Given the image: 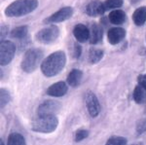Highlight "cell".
I'll return each mask as SVG.
<instances>
[{"mask_svg": "<svg viewBox=\"0 0 146 145\" xmlns=\"http://www.w3.org/2000/svg\"><path fill=\"white\" fill-rule=\"evenodd\" d=\"M0 145H4V142H3V140H2V139H0Z\"/></svg>", "mask_w": 146, "mask_h": 145, "instance_id": "4dcf8cb0", "label": "cell"}, {"mask_svg": "<svg viewBox=\"0 0 146 145\" xmlns=\"http://www.w3.org/2000/svg\"><path fill=\"white\" fill-rule=\"evenodd\" d=\"M105 10V5L103 2H101L100 0H93L90 3L87 4L86 8H85V12L88 16L91 17H98L102 14H104Z\"/></svg>", "mask_w": 146, "mask_h": 145, "instance_id": "30bf717a", "label": "cell"}, {"mask_svg": "<svg viewBox=\"0 0 146 145\" xmlns=\"http://www.w3.org/2000/svg\"><path fill=\"white\" fill-rule=\"evenodd\" d=\"M108 19L113 24H122L126 21V13L122 10H113L109 13Z\"/></svg>", "mask_w": 146, "mask_h": 145, "instance_id": "e0dca14e", "label": "cell"}, {"mask_svg": "<svg viewBox=\"0 0 146 145\" xmlns=\"http://www.w3.org/2000/svg\"><path fill=\"white\" fill-rule=\"evenodd\" d=\"M124 0H106L104 5L106 9H116L123 5Z\"/></svg>", "mask_w": 146, "mask_h": 145, "instance_id": "d4e9b609", "label": "cell"}, {"mask_svg": "<svg viewBox=\"0 0 146 145\" xmlns=\"http://www.w3.org/2000/svg\"><path fill=\"white\" fill-rule=\"evenodd\" d=\"M137 81H138V85L141 86L146 91V74H140L137 77Z\"/></svg>", "mask_w": 146, "mask_h": 145, "instance_id": "4316f807", "label": "cell"}, {"mask_svg": "<svg viewBox=\"0 0 146 145\" xmlns=\"http://www.w3.org/2000/svg\"><path fill=\"white\" fill-rule=\"evenodd\" d=\"M127 139L123 136H111L105 145H127Z\"/></svg>", "mask_w": 146, "mask_h": 145, "instance_id": "603a6c76", "label": "cell"}, {"mask_svg": "<svg viewBox=\"0 0 146 145\" xmlns=\"http://www.w3.org/2000/svg\"><path fill=\"white\" fill-rule=\"evenodd\" d=\"M83 76V72L79 69H73L69 72L67 76V84L73 88H76L81 83V79Z\"/></svg>", "mask_w": 146, "mask_h": 145, "instance_id": "9a60e30c", "label": "cell"}, {"mask_svg": "<svg viewBox=\"0 0 146 145\" xmlns=\"http://www.w3.org/2000/svg\"><path fill=\"white\" fill-rule=\"evenodd\" d=\"M133 100L137 104L143 103V102L146 101V91L141 86L139 85L136 86L135 90H133Z\"/></svg>", "mask_w": 146, "mask_h": 145, "instance_id": "ac0fdd59", "label": "cell"}, {"mask_svg": "<svg viewBox=\"0 0 146 145\" xmlns=\"http://www.w3.org/2000/svg\"><path fill=\"white\" fill-rule=\"evenodd\" d=\"M62 109V103L54 99H48L42 102L37 109V114L42 115H56Z\"/></svg>", "mask_w": 146, "mask_h": 145, "instance_id": "52a82bcc", "label": "cell"}, {"mask_svg": "<svg viewBox=\"0 0 146 145\" xmlns=\"http://www.w3.org/2000/svg\"><path fill=\"white\" fill-rule=\"evenodd\" d=\"M16 54V46L13 42L2 40L0 44V64L7 65L12 62Z\"/></svg>", "mask_w": 146, "mask_h": 145, "instance_id": "8992f818", "label": "cell"}, {"mask_svg": "<svg viewBox=\"0 0 146 145\" xmlns=\"http://www.w3.org/2000/svg\"><path fill=\"white\" fill-rule=\"evenodd\" d=\"M28 33V27L27 25H22V26H18L14 28L11 31V37L16 39H23L27 37Z\"/></svg>", "mask_w": 146, "mask_h": 145, "instance_id": "44dd1931", "label": "cell"}, {"mask_svg": "<svg viewBox=\"0 0 146 145\" xmlns=\"http://www.w3.org/2000/svg\"><path fill=\"white\" fill-rule=\"evenodd\" d=\"M43 58V52L40 49H30L23 55L21 67L25 73H32L36 70Z\"/></svg>", "mask_w": 146, "mask_h": 145, "instance_id": "277c9868", "label": "cell"}, {"mask_svg": "<svg viewBox=\"0 0 146 145\" xmlns=\"http://www.w3.org/2000/svg\"><path fill=\"white\" fill-rule=\"evenodd\" d=\"M81 53H82L81 46H80L79 44H76V45L74 46V53H73V56H74V58H78L80 57V55H81Z\"/></svg>", "mask_w": 146, "mask_h": 145, "instance_id": "83f0119b", "label": "cell"}, {"mask_svg": "<svg viewBox=\"0 0 146 145\" xmlns=\"http://www.w3.org/2000/svg\"><path fill=\"white\" fill-rule=\"evenodd\" d=\"M103 53L102 50L100 49H91L90 52H89V62L92 64H96L98 62H100L101 58H103Z\"/></svg>", "mask_w": 146, "mask_h": 145, "instance_id": "ffe728a7", "label": "cell"}, {"mask_svg": "<svg viewBox=\"0 0 146 145\" xmlns=\"http://www.w3.org/2000/svg\"><path fill=\"white\" fill-rule=\"evenodd\" d=\"M74 10L71 7H63V8L60 9L58 11H56V13H54L53 15H51L49 18H47L44 23H62L64 21L68 20L72 17Z\"/></svg>", "mask_w": 146, "mask_h": 145, "instance_id": "9c48e42d", "label": "cell"}, {"mask_svg": "<svg viewBox=\"0 0 146 145\" xmlns=\"http://www.w3.org/2000/svg\"><path fill=\"white\" fill-rule=\"evenodd\" d=\"M58 35H60L58 27L56 26V25H50V26L39 30L35 35V39L39 43L50 44L58 39Z\"/></svg>", "mask_w": 146, "mask_h": 145, "instance_id": "5b68a950", "label": "cell"}, {"mask_svg": "<svg viewBox=\"0 0 146 145\" xmlns=\"http://www.w3.org/2000/svg\"><path fill=\"white\" fill-rule=\"evenodd\" d=\"M38 7V0H16L5 9V15L10 18L22 17L33 12Z\"/></svg>", "mask_w": 146, "mask_h": 145, "instance_id": "7a4b0ae2", "label": "cell"}, {"mask_svg": "<svg viewBox=\"0 0 146 145\" xmlns=\"http://www.w3.org/2000/svg\"><path fill=\"white\" fill-rule=\"evenodd\" d=\"M58 125V120L56 115L37 116L31 123V130L41 134H50L56 130Z\"/></svg>", "mask_w": 146, "mask_h": 145, "instance_id": "3957f363", "label": "cell"}, {"mask_svg": "<svg viewBox=\"0 0 146 145\" xmlns=\"http://www.w3.org/2000/svg\"><path fill=\"white\" fill-rule=\"evenodd\" d=\"M73 35L78 42L84 43L90 39V29L85 24L79 23L75 25V27L73 28Z\"/></svg>", "mask_w": 146, "mask_h": 145, "instance_id": "4fadbf2b", "label": "cell"}, {"mask_svg": "<svg viewBox=\"0 0 146 145\" xmlns=\"http://www.w3.org/2000/svg\"><path fill=\"white\" fill-rule=\"evenodd\" d=\"M89 136V130H83V128H80V130H76L74 134V140L75 142H80L82 140H84L85 138Z\"/></svg>", "mask_w": 146, "mask_h": 145, "instance_id": "cb8c5ba5", "label": "cell"}, {"mask_svg": "<svg viewBox=\"0 0 146 145\" xmlns=\"http://www.w3.org/2000/svg\"><path fill=\"white\" fill-rule=\"evenodd\" d=\"M7 145H27L25 137L19 132H12L8 136Z\"/></svg>", "mask_w": 146, "mask_h": 145, "instance_id": "d6986e66", "label": "cell"}, {"mask_svg": "<svg viewBox=\"0 0 146 145\" xmlns=\"http://www.w3.org/2000/svg\"><path fill=\"white\" fill-rule=\"evenodd\" d=\"M66 64V57L62 51H58L48 56L41 64V71L46 77L58 75Z\"/></svg>", "mask_w": 146, "mask_h": 145, "instance_id": "6da1fadb", "label": "cell"}, {"mask_svg": "<svg viewBox=\"0 0 146 145\" xmlns=\"http://www.w3.org/2000/svg\"><path fill=\"white\" fill-rule=\"evenodd\" d=\"M133 21L135 25L141 26L146 22V7L142 6L137 8L133 14Z\"/></svg>", "mask_w": 146, "mask_h": 145, "instance_id": "2e32d148", "label": "cell"}, {"mask_svg": "<svg viewBox=\"0 0 146 145\" xmlns=\"http://www.w3.org/2000/svg\"><path fill=\"white\" fill-rule=\"evenodd\" d=\"M126 37V30L122 27H112L107 32V39L111 45H117Z\"/></svg>", "mask_w": 146, "mask_h": 145, "instance_id": "8fae6325", "label": "cell"}, {"mask_svg": "<svg viewBox=\"0 0 146 145\" xmlns=\"http://www.w3.org/2000/svg\"><path fill=\"white\" fill-rule=\"evenodd\" d=\"M85 104L88 113L93 118H96L100 113V104L96 95L93 92H87L85 95Z\"/></svg>", "mask_w": 146, "mask_h": 145, "instance_id": "ba28073f", "label": "cell"}, {"mask_svg": "<svg viewBox=\"0 0 146 145\" xmlns=\"http://www.w3.org/2000/svg\"><path fill=\"white\" fill-rule=\"evenodd\" d=\"M103 36V31L100 25H98V23H93L90 29V43L92 44H96L98 42L101 41Z\"/></svg>", "mask_w": 146, "mask_h": 145, "instance_id": "5bb4252c", "label": "cell"}, {"mask_svg": "<svg viewBox=\"0 0 146 145\" xmlns=\"http://www.w3.org/2000/svg\"><path fill=\"white\" fill-rule=\"evenodd\" d=\"M10 100H11V95H10V93H9V91H7L6 89H4V88L0 89V102H1V108L6 106V105L10 102Z\"/></svg>", "mask_w": 146, "mask_h": 145, "instance_id": "7402d4cb", "label": "cell"}, {"mask_svg": "<svg viewBox=\"0 0 146 145\" xmlns=\"http://www.w3.org/2000/svg\"><path fill=\"white\" fill-rule=\"evenodd\" d=\"M146 132V118L140 119L136 124V134L138 135Z\"/></svg>", "mask_w": 146, "mask_h": 145, "instance_id": "484cf974", "label": "cell"}, {"mask_svg": "<svg viewBox=\"0 0 146 145\" xmlns=\"http://www.w3.org/2000/svg\"><path fill=\"white\" fill-rule=\"evenodd\" d=\"M131 145H143L141 142H138V143H133V144H131Z\"/></svg>", "mask_w": 146, "mask_h": 145, "instance_id": "f546056e", "label": "cell"}, {"mask_svg": "<svg viewBox=\"0 0 146 145\" xmlns=\"http://www.w3.org/2000/svg\"><path fill=\"white\" fill-rule=\"evenodd\" d=\"M7 33V26L6 25H2L1 26V40H3V36H6Z\"/></svg>", "mask_w": 146, "mask_h": 145, "instance_id": "f1b7e54d", "label": "cell"}, {"mask_svg": "<svg viewBox=\"0 0 146 145\" xmlns=\"http://www.w3.org/2000/svg\"><path fill=\"white\" fill-rule=\"evenodd\" d=\"M68 87L66 85V83L63 81L58 82L55 83L53 85H51L50 87L47 89V95H51V97H63L65 93H67Z\"/></svg>", "mask_w": 146, "mask_h": 145, "instance_id": "7c38bea8", "label": "cell"}]
</instances>
